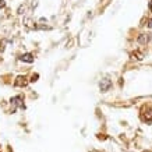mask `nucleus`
<instances>
[{"label":"nucleus","mask_w":152,"mask_h":152,"mask_svg":"<svg viewBox=\"0 0 152 152\" xmlns=\"http://www.w3.org/2000/svg\"><path fill=\"white\" fill-rule=\"evenodd\" d=\"M6 6V3H4V0H0V9H3Z\"/></svg>","instance_id":"obj_5"},{"label":"nucleus","mask_w":152,"mask_h":152,"mask_svg":"<svg viewBox=\"0 0 152 152\" xmlns=\"http://www.w3.org/2000/svg\"><path fill=\"white\" fill-rule=\"evenodd\" d=\"M149 41V37L148 35H145V34H141L138 37V42L140 43H147V42Z\"/></svg>","instance_id":"obj_3"},{"label":"nucleus","mask_w":152,"mask_h":152,"mask_svg":"<svg viewBox=\"0 0 152 152\" xmlns=\"http://www.w3.org/2000/svg\"><path fill=\"white\" fill-rule=\"evenodd\" d=\"M149 10L152 11V1H149Z\"/></svg>","instance_id":"obj_7"},{"label":"nucleus","mask_w":152,"mask_h":152,"mask_svg":"<svg viewBox=\"0 0 152 152\" xmlns=\"http://www.w3.org/2000/svg\"><path fill=\"white\" fill-rule=\"evenodd\" d=\"M148 27H152V18L148 21Z\"/></svg>","instance_id":"obj_6"},{"label":"nucleus","mask_w":152,"mask_h":152,"mask_svg":"<svg viewBox=\"0 0 152 152\" xmlns=\"http://www.w3.org/2000/svg\"><path fill=\"white\" fill-rule=\"evenodd\" d=\"M21 60H23V61H25V63H32V61H34V56L31 55V53H25V55L21 56Z\"/></svg>","instance_id":"obj_2"},{"label":"nucleus","mask_w":152,"mask_h":152,"mask_svg":"<svg viewBox=\"0 0 152 152\" xmlns=\"http://www.w3.org/2000/svg\"><path fill=\"white\" fill-rule=\"evenodd\" d=\"M110 85H112V81L109 78H103L101 83H99V87H101L102 91H107V89L110 88Z\"/></svg>","instance_id":"obj_1"},{"label":"nucleus","mask_w":152,"mask_h":152,"mask_svg":"<svg viewBox=\"0 0 152 152\" xmlns=\"http://www.w3.org/2000/svg\"><path fill=\"white\" fill-rule=\"evenodd\" d=\"M23 80H25V78H23V77H18V78H17V81H15V85H24L25 83H23Z\"/></svg>","instance_id":"obj_4"}]
</instances>
